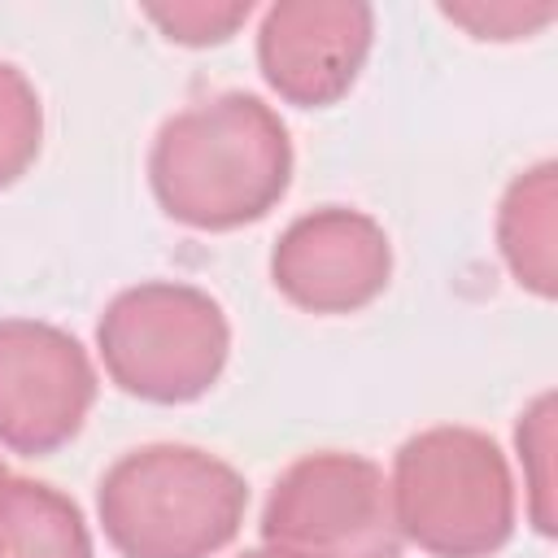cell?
Segmentation results:
<instances>
[{
    "mask_svg": "<svg viewBox=\"0 0 558 558\" xmlns=\"http://www.w3.org/2000/svg\"><path fill=\"white\" fill-rule=\"evenodd\" d=\"M292 135L253 92H218L170 113L148 148V187L192 231L262 222L292 187Z\"/></svg>",
    "mask_w": 558,
    "mask_h": 558,
    "instance_id": "obj_1",
    "label": "cell"
},
{
    "mask_svg": "<svg viewBox=\"0 0 558 558\" xmlns=\"http://www.w3.org/2000/svg\"><path fill=\"white\" fill-rule=\"evenodd\" d=\"M244 475L196 445L126 449L96 488L105 541L122 558H214L240 536Z\"/></svg>",
    "mask_w": 558,
    "mask_h": 558,
    "instance_id": "obj_2",
    "label": "cell"
},
{
    "mask_svg": "<svg viewBox=\"0 0 558 558\" xmlns=\"http://www.w3.org/2000/svg\"><path fill=\"white\" fill-rule=\"evenodd\" d=\"M401 541L432 558H493L514 536V480L501 445L462 423L405 436L388 475Z\"/></svg>",
    "mask_w": 558,
    "mask_h": 558,
    "instance_id": "obj_3",
    "label": "cell"
},
{
    "mask_svg": "<svg viewBox=\"0 0 558 558\" xmlns=\"http://www.w3.org/2000/svg\"><path fill=\"white\" fill-rule=\"evenodd\" d=\"M96 349L109 379L148 405L201 401L231 357V323L222 305L174 279H144L122 288L100 323Z\"/></svg>",
    "mask_w": 558,
    "mask_h": 558,
    "instance_id": "obj_4",
    "label": "cell"
},
{
    "mask_svg": "<svg viewBox=\"0 0 558 558\" xmlns=\"http://www.w3.org/2000/svg\"><path fill=\"white\" fill-rule=\"evenodd\" d=\"M262 541L292 558H401L379 462L318 449L283 466L262 510Z\"/></svg>",
    "mask_w": 558,
    "mask_h": 558,
    "instance_id": "obj_5",
    "label": "cell"
},
{
    "mask_svg": "<svg viewBox=\"0 0 558 558\" xmlns=\"http://www.w3.org/2000/svg\"><path fill=\"white\" fill-rule=\"evenodd\" d=\"M96 401V366L78 336L44 318H0V445L44 458L70 445Z\"/></svg>",
    "mask_w": 558,
    "mask_h": 558,
    "instance_id": "obj_6",
    "label": "cell"
},
{
    "mask_svg": "<svg viewBox=\"0 0 558 558\" xmlns=\"http://www.w3.org/2000/svg\"><path fill=\"white\" fill-rule=\"evenodd\" d=\"M392 279L388 231L349 205L292 218L270 248V283L305 314H357Z\"/></svg>",
    "mask_w": 558,
    "mask_h": 558,
    "instance_id": "obj_7",
    "label": "cell"
},
{
    "mask_svg": "<svg viewBox=\"0 0 558 558\" xmlns=\"http://www.w3.org/2000/svg\"><path fill=\"white\" fill-rule=\"evenodd\" d=\"M371 44L366 0H279L257 26V70L283 105L327 109L353 92Z\"/></svg>",
    "mask_w": 558,
    "mask_h": 558,
    "instance_id": "obj_8",
    "label": "cell"
},
{
    "mask_svg": "<svg viewBox=\"0 0 558 558\" xmlns=\"http://www.w3.org/2000/svg\"><path fill=\"white\" fill-rule=\"evenodd\" d=\"M558 166L545 157L519 170L497 201V253L519 288L541 301L558 292Z\"/></svg>",
    "mask_w": 558,
    "mask_h": 558,
    "instance_id": "obj_9",
    "label": "cell"
},
{
    "mask_svg": "<svg viewBox=\"0 0 558 558\" xmlns=\"http://www.w3.org/2000/svg\"><path fill=\"white\" fill-rule=\"evenodd\" d=\"M0 558H92L78 501L44 480L9 475L0 488Z\"/></svg>",
    "mask_w": 558,
    "mask_h": 558,
    "instance_id": "obj_10",
    "label": "cell"
},
{
    "mask_svg": "<svg viewBox=\"0 0 558 558\" xmlns=\"http://www.w3.org/2000/svg\"><path fill=\"white\" fill-rule=\"evenodd\" d=\"M44 148V105L26 70L0 61V187H13Z\"/></svg>",
    "mask_w": 558,
    "mask_h": 558,
    "instance_id": "obj_11",
    "label": "cell"
},
{
    "mask_svg": "<svg viewBox=\"0 0 558 558\" xmlns=\"http://www.w3.org/2000/svg\"><path fill=\"white\" fill-rule=\"evenodd\" d=\"M253 4L248 0H174V4H144V17L170 39V44H183V48H209V44H222L231 39L244 22H248Z\"/></svg>",
    "mask_w": 558,
    "mask_h": 558,
    "instance_id": "obj_12",
    "label": "cell"
},
{
    "mask_svg": "<svg viewBox=\"0 0 558 558\" xmlns=\"http://www.w3.org/2000/svg\"><path fill=\"white\" fill-rule=\"evenodd\" d=\"M519 458L527 466V493H532V523L541 536H554V480H549V449H554V392H541L514 427Z\"/></svg>",
    "mask_w": 558,
    "mask_h": 558,
    "instance_id": "obj_13",
    "label": "cell"
},
{
    "mask_svg": "<svg viewBox=\"0 0 558 558\" xmlns=\"http://www.w3.org/2000/svg\"><path fill=\"white\" fill-rule=\"evenodd\" d=\"M440 13L449 22H458L462 31H471L475 39H527L532 31H541L545 22H554L558 4H440Z\"/></svg>",
    "mask_w": 558,
    "mask_h": 558,
    "instance_id": "obj_14",
    "label": "cell"
},
{
    "mask_svg": "<svg viewBox=\"0 0 558 558\" xmlns=\"http://www.w3.org/2000/svg\"><path fill=\"white\" fill-rule=\"evenodd\" d=\"M235 558H292V554L270 549V545H257V549H244V554H235Z\"/></svg>",
    "mask_w": 558,
    "mask_h": 558,
    "instance_id": "obj_15",
    "label": "cell"
},
{
    "mask_svg": "<svg viewBox=\"0 0 558 558\" xmlns=\"http://www.w3.org/2000/svg\"><path fill=\"white\" fill-rule=\"evenodd\" d=\"M4 480H9V471H4V462H0V488H4Z\"/></svg>",
    "mask_w": 558,
    "mask_h": 558,
    "instance_id": "obj_16",
    "label": "cell"
}]
</instances>
